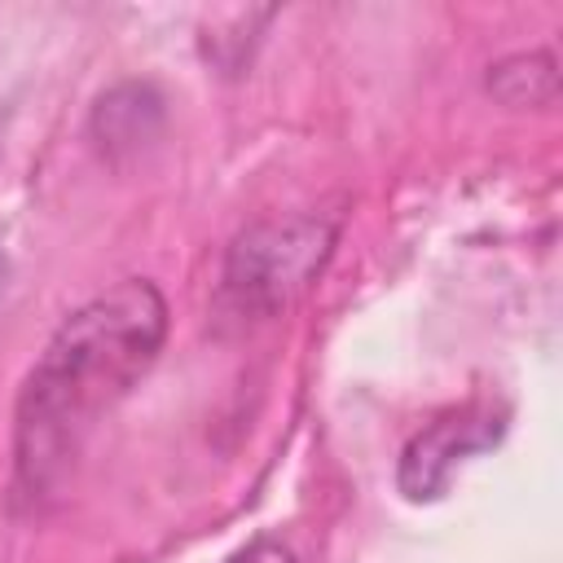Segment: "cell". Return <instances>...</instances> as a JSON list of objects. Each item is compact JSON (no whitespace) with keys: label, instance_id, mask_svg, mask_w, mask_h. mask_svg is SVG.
<instances>
[{"label":"cell","instance_id":"5b68a950","mask_svg":"<svg viewBox=\"0 0 563 563\" xmlns=\"http://www.w3.org/2000/svg\"><path fill=\"white\" fill-rule=\"evenodd\" d=\"M141 114H158L154 88L136 84V88H132V110H123L119 92H110V97L97 101V132H101L110 145H119V141H141V136H150V128L141 123Z\"/></svg>","mask_w":563,"mask_h":563},{"label":"cell","instance_id":"6da1fadb","mask_svg":"<svg viewBox=\"0 0 563 563\" xmlns=\"http://www.w3.org/2000/svg\"><path fill=\"white\" fill-rule=\"evenodd\" d=\"M163 334L167 299L145 277L110 286L57 325L18 400V471L31 488H44L97 413L150 369Z\"/></svg>","mask_w":563,"mask_h":563},{"label":"cell","instance_id":"7a4b0ae2","mask_svg":"<svg viewBox=\"0 0 563 563\" xmlns=\"http://www.w3.org/2000/svg\"><path fill=\"white\" fill-rule=\"evenodd\" d=\"M334 224L321 216H286L260 220L229 246L224 260V299L242 312H277L286 308L330 260Z\"/></svg>","mask_w":563,"mask_h":563},{"label":"cell","instance_id":"3957f363","mask_svg":"<svg viewBox=\"0 0 563 563\" xmlns=\"http://www.w3.org/2000/svg\"><path fill=\"white\" fill-rule=\"evenodd\" d=\"M493 435H497V427L488 431V422L475 418L471 409H466V413H453V418H444V422H435V427H427V431H418V435L405 444V453H400V471H396L400 493H405L409 501H431V497H440V488L449 484L453 466H457L466 453L484 449Z\"/></svg>","mask_w":563,"mask_h":563},{"label":"cell","instance_id":"277c9868","mask_svg":"<svg viewBox=\"0 0 563 563\" xmlns=\"http://www.w3.org/2000/svg\"><path fill=\"white\" fill-rule=\"evenodd\" d=\"M488 88L506 106H545L554 97V57L550 53H519L493 66Z\"/></svg>","mask_w":563,"mask_h":563}]
</instances>
